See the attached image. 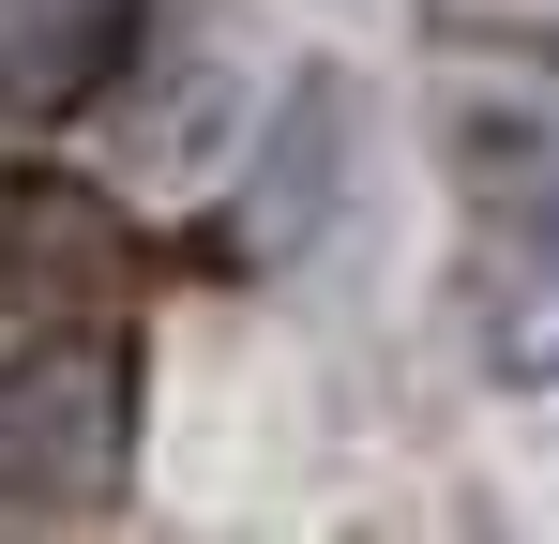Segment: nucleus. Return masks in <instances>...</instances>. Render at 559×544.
<instances>
[{"label":"nucleus","instance_id":"1","mask_svg":"<svg viewBox=\"0 0 559 544\" xmlns=\"http://www.w3.org/2000/svg\"><path fill=\"white\" fill-rule=\"evenodd\" d=\"M454 197H468V363L499 393H559V91L454 76Z\"/></svg>","mask_w":559,"mask_h":544},{"label":"nucleus","instance_id":"2","mask_svg":"<svg viewBox=\"0 0 559 544\" xmlns=\"http://www.w3.org/2000/svg\"><path fill=\"white\" fill-rule=\"evenodd\" d=\"M333 181H348V91H333V61H302L258 106V152H242V243L258 258H302L333 227Z\"/></svg>","mask_w":559,"mask_h":544},{"label":"nucleus","instance_id":"3","mask_svg":"<svg viewBox=\"0 0 559 544\" xmlns=\"http://www.w3.org/2000/svg\"><path fill=\"white\" fill-rule=\"evenodd\" d=\"M0 424H31V453H0V484L31 499V515H76L106 499V469H121V393H106V363H31L15 393H0Z\"/></svg>","mask_w":559,"mask_h":544},{"label":"nucleus","instance_id":"4","mask_svg":"<svg viewBox=\"0 0 559 544\" xmlns=\"http://www.w3.org/2000/svg\"><path fill=\"white\" fill-rule=\"evenodd\" d=\"M152 0H0V106H92L136 61Z\"/></svg>","mask_w":559,"mask_h":544}]
</instances>
